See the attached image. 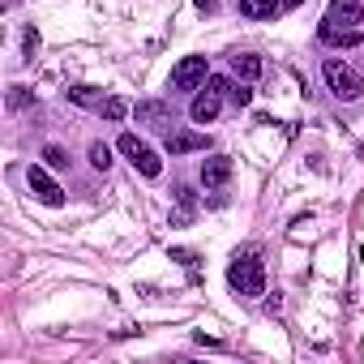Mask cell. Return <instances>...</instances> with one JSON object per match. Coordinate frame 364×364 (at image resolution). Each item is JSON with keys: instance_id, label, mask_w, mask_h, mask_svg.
<instances>
[{"instance_id": "cell-1", "label": "cell", "mask_w": 364, "mask_h": 364, "mask_svg": "<svg viewBox=\"0 0 364 364\" xmlns=\"http://www.w3.org/2000/svg\"><path fill=\"white\" fill-rule=\"evenodd\" d=\"M228 283H232L240 296H266V266H262L257 249L236 253V262L228 266Z\"/></svg>"}, {"instance_id": "cell-2", "label": "cell", "mask_w": 364, "mask_h": 364, "mask_svg": "<svg viewBox=\"0 0 364 364\" xmlns=\"http://www.w3.org/2000/svg\"><path fill=\"white\" fill-rule=\"evenodd\" d=\"M321 77H326L330 95H334V99H343V103H351V99H360V95H364V82H360V73H355L351 65H343L338 56L321 60Z\"/></svg>"}, {"instance_id": "cell-3", "label": "cell", "mask_w": 364, "mask_h": 364, "mask_svg": "<svg viewBox=\"0 0 364 364\" xmlns=\"http://www.w3.org/2000/svg\"><path fill=\"white\" fill-rule=\"evenodd\" d=\"M120 154H124V159H129L141 176H150V180L163 171V159H159V154H154L141 137H133V133H124V137H120Z\"/></svg>"}, {"instance_id": "cell-4", "label": "cell", "mask_w": 364, "mask_h": 364, "mask_svg": "<svg viewBox=\"0 0 364 364\" xmlns=\"http://www.w3.org/2000/svg\"><path fill=\"white\" fill-rule=\"evenodd\" d=\"M206 82H210L206 56H185V60L171 69V86H176V90H202Z\"/></svg>"}, {"instance_id": "cell-5", "label": "cell", "mask_w": 364, "mask_h": 364, "mask_svg": "<svg viewBox=\"0 0 364 364\" xmlns=\"http://www.w3.org/2000/svg\"><path fill=\"white\" fill-rule=\"evenodd\" d=\"M26 180H31V193H35L43 206H65V189L48 176V167H31V171H26Z\"/></svg>"}, {"instance_id": "cell-6", "label": "cell", "mask_w": 364, "mask_h": 364, "mask_svg": "<svg viewBox=\"0 0 364 364\" xmlns=\"http://www.w3.org/2000/svg\"><path fill=\"white\" fill-rule=\"evenodd\" d=\"M210 137L206 133H189V129H167V154H193V150H206Z\"/></svg>"}, {"instance_id": "cell-7", "label": "cell", "mask_w": 364, "mask_h": 364, "mask_svg": "<svg viewBox=\"0 0 364 364\" xmlns=\"http://www.w3.org/2000/svg\"><path fill=\"white\" fill-rule=\"evenodd\" d=\"M228 180H232V159L228 154H210L202 163V185L206 189H219V185H228Z\"/></svg>"}, {"instance_id": "cell-8", "label": "cell", "mask_w": 364, "mask_h": 364, "mask_svg": "<svg viewBox=\"0 0 364 364\" xmlns=\"http://www.w3.org/2000/svg\"><path fill=\"white\" fill-rule=\"evenodd\" d=\"M219 107H223V95H219V90H198V95H193L189 116H193L198 124H210V120L219 116Z\"/></svg>"}, {"instance_id": "cell-9", "label": "cell", "mask_w": 364, "mask_h": 364, "mask_svg": "<svg viewBox=\"0 0 364 364\" xmlns=\"http://www.w3.org/2000/svg\"><path fill=\"white\" fill-rule=\"evenodd\" d=\"M360 18H364L360 0H330V14H326V22H334V26H360Z\"/></svg>"}, {"instance_id": "cell-10", "label": "cell", "mask_w": 364, "mask_h": 364, "mask_svg": "<svg viewBox=\"0 0 364 364\" xmlns=\"http://www.w3.org/2000/svg\"><path fill=\"white\" fill-rule=\"evenodd\" d=\"M360 31L355 26H334V22H321V43H330V48H360Z\"/></svg>"}, {"instance_id": "cell-11", "label": "cell", "mask_w": 364, "mask_h": 364, "mask_svg": "<svg viewBox=\"0 0 364 364\" xmlns=\"http://www.w3.org/2000/svg\"><path fill=\"white\" fill-rule=\"evenodd\" d=\"M279 9H283V0H240V14L253 18V22H266V18H274Z\"/></svg>"}, {"instance_id": "cell-12", "label": "cell", "mask_w": 364, "mask_h": 364, "mask_svg": "<svg viewBox=\"0 0 364 364\" xmlns=\"http://www.w3.org/2000/svg\"><path fill=\"white\" fill-rule=\"evenodd\" d=\"M232 73H236L240 82H257V77H262V56H249V52L232 56Z\"/></svg>"}, {"instance_id": "cell-13", "label": "cell", "mask_w": 364, "mask_h": 364, "mask_svg": "<svg viewBox=\"0 0 364 364\" xmlns=\"http://www.w3.org/2000/svg\"><path fill=\"white\" fill-rule=\"evenodd\" d=\"M99 112H103V120H112V124H116V120H124V116H129V103H124L120 95H107V99L99 103Z\"/></svg>"}, {"instance_id": "cell-14", "label": "cell", "mask_w": 364, "mask_h": 364, "mask_svg": "<svg viewBox=\"0 0 364 364\" xmlns=\"http://www.w3.org/2000/svg\"><path fill=\"white\" fill-rule=\"evenodd\" d=\"M137 116H141V120H163V124H167V107H163V103H154V99L137 103Z\"/></svg>"}, {"instance_id": "cell-15", "label": "cell", "mask_w": 364, "mask_h": 364, "mask_svg": "<svg viewBox=\"0 0 364 364\" xmlns=\"http://www.w3.org/2000/svg\"><path fill=\"white\" fill-rule=\"evenodd\" d=\"M69 99H73V103H82V107H99V103H103L90 86H73V90H69Z\"/></svg>"}, {"instance_id": "cell-16", "label": "cell", "mask_w": 364, "mask_h": 364, "mask_svg": "<svg viewBox=\"0 0 364 364\" xmlns=\"http://www.w3.org/2000/svg\"><path fill=\"white\" fill-rule=\"evenodd\" d=\"M90 163H95L99 171H107V167H112V150H107L103 141H90Z\"/></svg>"}, {"instance_id": "cell-17", "label": "cell", "mask_w": 364, "mask_h": 364, "mask_svg": "<svg viewBox=\"0 0 364 364\" xmlns=\"http://www.w3.org/2000/svg\"><path fill=\"white\" fill-rule=\"evenodd\" d=\"M43 159H48V167H69V154H65L60 146H48V150H43Z\"/></svg>"}, {"instance_id": "cell-18", "label": "cell", "mask_w": 364, "mask_h": 364, "mask_svg": "<svg viewBox=\"0 0 364 364\" xmlns=\"http://www.w3.org/2000/svg\"><path fill=\"white\" fill-rule=\"evenodd\" d=\"M232 103H240V107H249V103H253V90H249V82H245V86H232Z\"/></svg>"}, {"instance_id": "cell-19", "label": "cell", "mask_w": 364, "mask_h": 364, "mask_svg": "<svg viewBox=\"0 0 364 364\" xmlns=\"http://www.w3.org/2000/svg\"><path fill=\"white\" fill-rule=\"evenodd\" d=\"M31 103V95L22 90V86H14V95H9V107H26Z\"/></svg>"}, {"instance_id": "cell-20", "label": "cell", "mask_w": 364, "mask_h": 364, "mask_svg": "<svg viewBox=\"0 0 364 364\" xmlns=\"http://www.w3.org/2000/svg\"><path fill=\"white\" fill-rule=\"evenodd\" d=\"M193 5H198V9H215V0H193Z\"/></svg>"}, {"instance_id": "cell-21", "label": "cell", "mask_w": 364, "mask_h": 364, "mask_svg": "<svg viewBox=\"0 0 364 364\" xmlns=\"http://www.w3.org/2000/svg\"><path fill=\"white\" fill-rule=\"evenodd\" d=\"M296 5H300V0H283V9H296Z\"/></svg>"}]
</instances>
